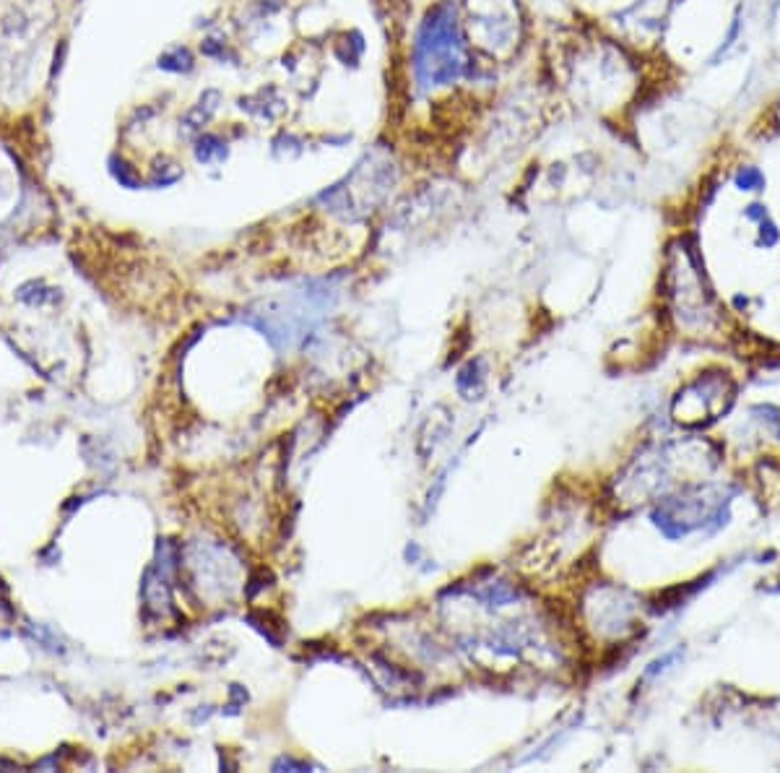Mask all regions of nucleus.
Instances as JSON below:
<instances>
[{
    "instance_id": "f257e3e1",
    "label": "nucleus",
    "mask_w": 780,
    "mask_h": 773,
    "mask_svg": "<svg viewBox=\"0 0 780 773\" xmlns=\"http://www.w3.org/2000/svg\"><path fill=\"white\" fill-rule=\"evenodd\" d=\"M466 58L463 42L455 31L453 19L445 11H437L427 19L417 42V73L424 86L450 84L461 76Z\"/></svg>"
},
{
    "instance_id": "f03ea898",
    "label": "nucleus",
    "mask_w": 780,
    "mask_h": 773,
    "mask_svg": "<svg viewBox=\"0 0 780 773\" xmlns=\"http://www.w3.org/2000/svg\"><path fill=\"white\" fill-rule=\"evenodd\" d=\"M736 188L739 190H762L765 188V174L757 167H742L736 172Z\"/></svg>"
},
{
    "instance_id": "7ed1b4c3",
    "label": "nucleus",
    "mask_w": 780,
    "mask_h": 773,
    "mask_svg": "<svg viewBox=\"0 0 780 773\" xmlns=\"http://www.w3.org/2000/svg\"><path fill=\"white\" fill-rule=\"evenodd\" d=\"M780 240V229L778 224H775L770 216H765V219L759 221V245H765V248H773V245H778Z\"/></svg>"
},
{
    "instance_id": "20e7f679",
    "label": "nucleus",
    "mask_w": 780,
    "mask_h": 773,
    "mask_svg": "<svg viewBox=\"0 0 780 773\" xmlns=\"http://www.w3.org/2000/svg\"><path fill=\"white\" fill-rule=\"evenodd\" d=\"M757 414H762V422H767V427L773 430V435L780 440V409L775 406H757Z\"/></svg>"
},
{
    "instance_id": "39448f33",
    "label": "nucleus",
    "mask_w": 780,
    "mask_h": 773,
    "mask_svg": "<svg viewBox=\"0 0 780 773\" xmlns=\"http://www.w3.org/2000/svg\"><path fill=\"white\" fill-rule=\"evenodd\" d=\"M744 216H747V219H749V221H762V219H765V216H767V209H765V206H762V204H752V206H747V211H744Z\"/></svg>"
}]
</instances>
